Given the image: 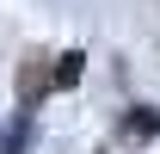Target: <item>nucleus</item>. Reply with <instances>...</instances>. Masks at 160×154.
<instances>
[{"label":"nucleus","mask_w":160,"mask_h":154,"mask_svg":"<svg viewBox=\"0 0 160 154\" xmlns=\"http://www.w3.org/2000/svg\"><path fill=\"white\" fill-rule=\"evenodd\" d=\"M80 68H86V56H80V49H68V56H62V68H56V80H49V86H74V80H80Z\"/></svg>","instance_id":"1"},{"label":"nucleus","mask_w":160,"mask_h":154,"mask_svg":"<svg viewBox=\"0 0 160 154\" xmlns=\"http://www.w3.org/2000/svg\"><path fill=\"white\" fill-rule=\"evenodd\" d=\"M129 130H136V136H160V117H154V111H136V117H129Z\"/></svg>","instance_id":"2"}]
</instances>
